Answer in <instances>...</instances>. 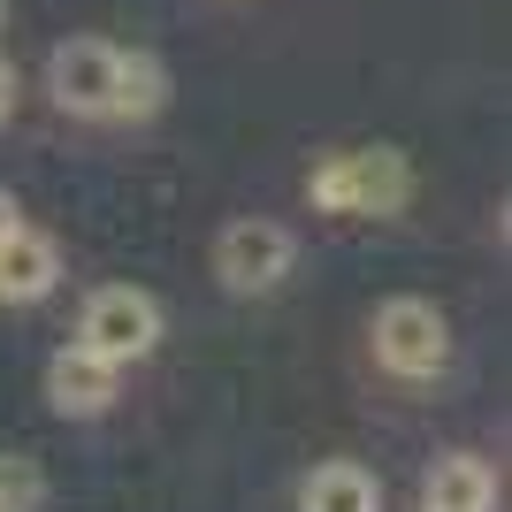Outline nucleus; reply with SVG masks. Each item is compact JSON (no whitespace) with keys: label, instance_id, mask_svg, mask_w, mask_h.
Returning <instances> with one entry per match:
<instances>
[{"label":"nucleus","instance_id":"obj_13","mask_svg":"<svg viewBox=\"0 0 512 512\" xmlns=\"http://www.w3.org/2000/svg\"><path fill=\"white\" fill-rule=\"evenodd\" d=\"M16 222H23V207H16V199H8V192H0V237L16 230Z\"/></svg>","mask_w":512,"mask_h":512},{"label":"nucleus","instance_id":"obj_3","mask_svg":"<svg viewBox=\"0 0 512 512\" xmlns=\"http://www.w3.org/2000/svg\"><path fill=\"white\" fill-rule=\"evenodd\" d=\"M375 360H383V375H398V383H428V375H444L451 321L436 314L428 299H390L383 314H375Z\"/></svg>","mask_w":512,"mask_h":512},{"label":"nucleus","instance_id":"obj_12","mask_svg":"<svg viewBox=\"0 0 512 512\" xmlns=\"http://www.w3.org/2000/svg\"><path fill=\"white\" fill-rule=\"evenodd\" d=\"M8 107H16V69L0 62V123H8Z\"/></svg>","mask_w":512,"mask_h":512},{"label":"nucleus","instance_id":"obj_7","mask_svg":"<svg viewBox=\"0 0 512 512\" xmlns=\"http://www.w3.org/2000/svg\"><path fill=\"white\" fill-rule=\"evenodd\" d=\"M62 283V253H54V237H39V230H8L0 237V299L8 306H31V299H46Z\"/></svg>","mask_w":512,"mask_h":512},{"label":"nucleus","instance_id":"obj_4","mask_svg":"<svg viewBox=\"0 0 512 512\" xmlns=\"http://www.w3.org/2000/svg\"><path fill=\"white\" fill-rule=\"evenodd\" d=\"M291 260H299L291 230H283V222H260V214H245V222H230V230L214 237V276H222V291H237V299L276 291V283L291 276Z\"/></svg>","mask_w":512,"mask_h":512},{"label":"nucleus","instance_id":"obj_9","mask_svg":"<svg viewBox=\"0 0 512 512\" xmlns=\"http://www.w3.org/2000/svg\"><path fill=\"white\" fill-rule=\"evenodd\" d=\"M299 512H383V490H375V474H367V467H352V459H329V467L306 474Z\"/></svg>","mask_w":512,"mask_h":512},{"label":"nucleus","instance_id":"obj_5","mask_svg":"<svg viewBox=\"0 0 512 512\" xmlns=\"http://www.w3.org/2000/svg\"><path fill=\"white\" fill-rule=\"evenodd\" d=\"M115 62H123V46L107 39H69L46 54V92L62 115H107L115 107Z\"/></svg>","mask_w":512,"mask_h":512},{"label":"nucleus","instance_id":"obj_2","mask_svg":"<svg viewBox=\"0 0 512 512\" xmlns=\"http://www.w3.org/2000/svg\"><path fill=\"white\" fill-rule=\"evenodd\" d=\"M77 344H92V352L115 360V367L146 360L153 344H161V299L138 291V283H107V291H92L85 321H77Z\"/></svg>","mask_w":512,"mask_h":512},{"label":"nucleus","instance_id":"obj_8","mask_svg":"<svg viewBox=\"0 0 512 512\" xmlns=\"http://www.w3.org/2000/svg\"><path fill=\"white\" fill-rule=\"evenodd\" d=\"M490 505H497V474L474 451H444L421 482V512H490Z\"/></svg>","mask_w":512,"mask_h":512},{"label":"nucleus","instance_id":"obj_1","mask_svg":"<svg viewBox=\"0 0 512 512\" xmlns=\"http://www.w3.org/2000/svg\"><path fill=\"white\" fill-rule=\"evenodd\" d=\"M306 199L329 207V214H398L413 199V169H406V153H390V146L329 153V161L306 176Z\"/></svg>","mask_w":512,"mask_h":512},{"label":"nucleus","instance_id":"obj_6","mask_svg":"<svg viewBox=\"0 0 512 512\" xmlns=\"http://www.w3.org/2000/svg\"><path fill=\"white\" fill-rule=\"evenodd\" d=\"M115 375H123V367L100 360L92 344H62V352L46 360V406L77 413V421H85V413H107L115 406Z\"/></svg>","mask_w":512,"mask_h":512},{"label":"nucleus","instance_id":"obj_10","mask_svg":"<svg viewBox=\"0 0 512 512\" xmlns=\"http://www.w3.org/2000/svg\"><path fill=\"white\" fill-rule=\"evenodd\" d=\"M161 100H169V69L153 62V54H123V62H115V107H107V115L146 123V115H161Z\"/></svg>","mask_w":512,"mask_h":512},{"label":"nucleus","instance_id":"obj_11","mask_svg":"<svg viewBox=\"0 0 512 512\" xmlns=\"http://www.w3.org/2000/svg\"><path fill=\"white\" fill-rule=\"evenodd\" d=\"M39 505H46V474H39V459L0 451V512H39Z\"/></svg>","mask_w":512,"mask_h":512}]
</instances>
